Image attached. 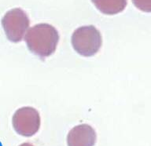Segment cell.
Instances as JSON below:
<instances>
[{"mask_svg": "<svg viewBox=\"0 0 151 146\" xmlns=\"http://www.w3.org/2000/svg\"><path fill=\"white\" fill-rule=\"evenodd\" d=\"M28 49L40 58H45L54 54L59 41V34L54 27L49 24H35L24 35Z\"/></svg>", "mask_w": 151, "mask_h": 146, "instance_id": "6da1fadb", "label": "cell"}, {"mask_svg": "<svg viewBox=\"0 0 151 146\" xmlns=\"http://www.w3.org/2000/svg\"><path fill=\"white\" fill-rule=\"evenodd\" d=\"M71 42L73 49L81 56L91 57L99 51L102 38L94 26H82L74 31Z\"/></svg>", "mask_w": 151, "mask_h": 146, "instance_id": "7a4b0ae2", "label": "cell"}, {"mask_svg": "<svg viewBox=\"0 0 151 146\" xmlns=\"http://www.w3.org/2000/svg\"><path fill=\"white\" fill-rule=\"evenodd\" d=\"M2 25L7 39L12 42H19L28 30L30 21L23 9L14 8L6 12L2 17Z\"/></svg>", "mask_w": 151, "mask_h": 146, "instance_id": "3957f363", "label": "cell"}, {"mask_svg": "<svg viewBox=\"0 0 151 146\" xmlns=\"http://www.w3.org/2000/svg\"><path fill=\"white\" fill-rule=\"evenodd\" d=\"M12 124L15 131L21 136H33L40 130L41 124L40 113L32 107L19 108L13 115Z\"/></svg>", "mask_w": 151, "mask_h": 146, "instance_id": "277c9868", "label": "cell"}, {"mask_svg": "<svg viewBox=\"0 0 151 146\" xmlns=\"http://www.w3.org/2000/svg\"><path fill=\"white\" fill-rule=\"evenodd\" d=\"M96 132L88 124L76 126L68 132V146H94L96 143Z\"/></svg>", "mask_w": 151, "mask_h": 146, "instance_id": "5b68a950", "label": "cell"}, {"mask_svg": "<svg viewBox=\"0 0 151 146\" xmlns=\"http://www.w3.org/2000/svg\"><path fill=\"white\" fill-rule=\"evenodd\" d=\"M102 14L113 15L122 12L127 6V0H91Z\"/></svg>", "mask_w": 151, "mask_h": 146, "instance_id": "8992f818", "label": "cell"}, {"mask_svg": "<svg viewBox=\"0 0 151 146\" xmlns=\"http://www.w3.org/2000/svg\"><path fill=\"white\" fill-rule=\"evenodd\" d=\"M136 8L146 13L151 12V0H132Z\"/></svg>", "mask_w": 151, "mask_h": 146, "instance_id": "52a82bcc", "label": "cell"}, {"mask_svg": "<svg viewBox=\"0 0 151 146\" xmlns=\"http://www.w3.org/2000/svg\"><path fill=\"white\" fill-rule=\"evenodd\" d=\"M19 146H34V145H32L31 143H28V142H25V143L21 144V145H19Z\"/></svg>", "mask_w": 151, "mask_h": 146, "instance_id": "ba28073f", "label": "cell"}]
</instances>
